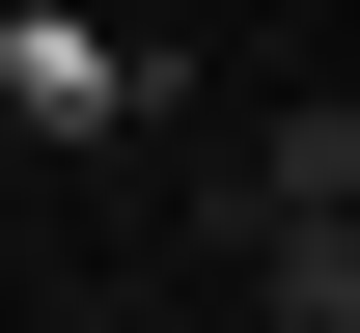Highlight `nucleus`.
<instances>
[{
  "mask_svg": "<svg viewBox=\"0 0 360 333\" xmlns=\"http://www.w3.org/2000/svg\"><path fill=\"white\" fill-rule=\"evenodd\" d=\"M250 222H360V111H333V84L277 111V167H250Z\"/></svg>",
  "mask_w": 360,
  "mask_h": 333,
  "instance_id": "f257e3e1",
  "label": "nucleus"
},
{
  "mask_svg": "<svg viewBox=\"0 0 360 333\" xmlns=\"http://www.w3.org/2000/svg\"><path fill=\"white\" fill-rule=\"evenodd\" d=\"M250 250H277V278H250L277 333H360V222H250Z\"/></svg>",
  "mask_w": 360,
  "mask_h": 333,
  "instance_id": "f03ea898",
  "label": "nucleus"
}]
</instances>
